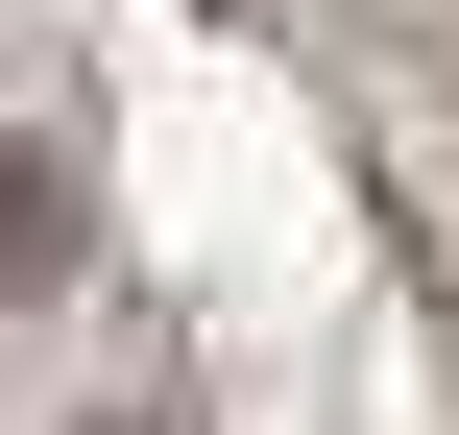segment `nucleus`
Listing matches in <instances>:
<instances>
[{
    "instance_id": "nucleus-1",
    "label": "nucleus",
    "mask_w": 459,
    "mask_h": 435,
    "mask_svg": "<svg viewBox=\"0 0 459 435\" xmlns=\"http://www.w3.org/2000/svg\"><path fill=\"white\" fill-rule=\"evenodd\" d=\"M24 266H48V170L0 145V291H24Z\"/></svg>"
}]
</instances>
